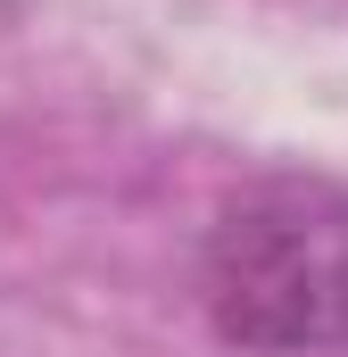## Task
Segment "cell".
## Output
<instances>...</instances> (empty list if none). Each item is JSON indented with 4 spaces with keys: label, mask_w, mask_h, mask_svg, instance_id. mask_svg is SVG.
I'll use <instances>...</instances> for the list:
<instances>
[{
    "label": "cell",
    "mask_w": 348,
    "mask_h": 357,
    "mask_svg": "<svg viewBox=\"0 0 348 357\" xmlns=\"http://www.w3.org/2000/svg\"><path fill=\"white\" fill-rule=\"evenodd\" d=\"M199 307L249 357L348 349V183L258 175L232 191L199 241Z\"/></svg>",
    "instance_id": "1"
}]
</instances>
